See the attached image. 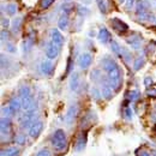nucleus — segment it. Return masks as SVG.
Listing matches in <instances>:
<instances>
[{
    "label": "nucleus",
    "mask_w": 156,
    "mask_h": 156,
    "mask_svg": "<svg viewBox=\"0 0 156 156\" xmlns=\"http://www.w3.org/2000/svg\"><path fill=\"white\" fill-rule=\"evenodd\" d=\"M78 88H79V75L77 72H73L71 75V78H70V89L76 93Z\"/></svg>",
    "instance_id": "11"
},
{
    "label": "nucleus",
    "mask_w": 156,
    "mask_h": 156,
    "mask_svg": "<svg viewBox=\"0 0 156 156\" xmlns=\"http://www.w3.org/2000/svg\"><path fill=\"white\" fill-rule=\"evenodd\" d=\"M10 127H11V120L9 117H2L1 118V135L10 131Z\"/></svg>",
    "instance_id": "17"
},
{
    "label": "nucleus",
    "mask_w": 156,
    "mask_h": 156,
    "mask_svg": "<svg viewBox=\"0 0 156 156\" xmlns=\"http://www.w3.org/2000/svg\"><path fill=\"white\" fill-rule=\"evenodd\" d=\"M119 2H120V4H125V2H126V0H119Z\"/></svg>",
    "instance_id": "45"
},
{
    "label": "nucleus",
    "mask_w": 156,
    "mask_h": 156,
    "mask_svg": "<svg viewBox=\"0 0 156 156\" xmlns=\"http://www.w3.org/2000/svg\"><path fill=\"white\" fill-rule=\"evenodd\" d=\"M98 39L101 43H107V42H109V41H111V34H109V31H108V29H107V28L102 27V28L98 30Z\"/></svg>",
    "instance_id": "9"
},
{
    "label": "nucleus",
    "mask_w": 156,
    "mask_h": 156,
    "mask_svg": "<svg viewBox=\"0 0 156 156\" xmlns=\"http://www.w3.org/2000/svg\"><path fill=\"white\" fill-rule=\"evenodd\" d=\"M148 95L149 96H156V90H149L148 91Z\"/></svg>",
    "instance_id": "43"
},
{
    "label": "nucleus",
    "mask_w": 156,
    "mask_h": 156,
    "mask_svg": "<svg viewBox=\"0 0 156 156\" xmlns=\"http://www.w3.org/2000/svg\"><path fill=\"white\" fill-rule=\"evenodd\" d=\"M107 75H108V79H109L111 87L113 88V90L118 91V90L120 89V87H121V83H122L120 67H119V66L114 67L113 70H111L109 72H107Z\"/></svg>",
    "instance_id": "2"
},
{
    "label": "nucleus",
    "mask_w": 156,
    "mask_h": 156,
    "mask_svg": "<svg viewBox=\"0 0 156 156\" xmlns=\"http://www.w3.org/2000/svg\"><path fill=\"white\" fill-rule=\"evenodd\" d=\"M112 87H111V84H107V83H105L103 85H102V88H101V93H102V98H105L106 100H111L112 96H113V93H112Z\"/></svg>",
    "instance_id": "13"
},
{
    "label": "nucleus",
    "mask_w": 156,
    "mask_h": 156,
    "mask_svg": "<svg viewBox=\"0 0 156 156\" xmlns=\"http://www.w3.org/2000/svg\"><path fill=\"white\" fill-rule=\"evenodd\" d=\"M127 43L133 48V49H138L140 48V39L138 36H132L131 39H127Z\"/></svg>",
    "instance_id": "20"
},
{
    "label": "nucleus",
    "mask_w": 156,
    "mask_h": 156,
    "mask_svg": "<svg viewBox=\"0 0 156 156\" xmlns=\"http://www.w3.org/2000/svg\"><path fill=\"white\" fill-rule=\"evenodd\" d=\"M67 27H69V17L66 16V13H62L58 20L59 30H66Z\"/></svg>",
    "instance_id": "16"
},
{
    "label": "nucleus",
    "mask_w": 156,
    "mask_h": 156,
    "mask_svg": "<svg viewBox=\"0 0 156 156\" xmlns=\"http://www.w3.org/2000/svg\"><path fill=\"white\" fill-rule=\"evenodd\" d=\"M98 6L101 13L106 15L108 11V0H98Z\"/></svg>",
    "instance_id": "21"
},
{
    "label": "nucleus",
    "mask_w": 156,
    "mask_h": 156,
    "mask_svg": "<svg viewBox=\"0 0 156 156\" xmlns=\"http://www.w3.org/2000/svg\"><path fill=\"white\" fill-rule=\"evenodd\" d=\"M33 105H34V98H33L31 95H30V96H28V98H22V108H23L24 111L30 109V108L33 107Z\"/></svg>",
    "instance_id": "18"
},
{
    "label": "nucleus",
    "mask_w": 156,
    "mask_h": 156,
    "mask_svg": "<svg viewBox=\"0 0 156 156\" xmlns=\"http://www.w3.org/2000/svg\"><path fill=\"white\" fill-rule=\"evenodd\" d=\"M9 106H10V108H11L12 113L15 114V113H17L20 108H22V101H20V98H11V101L9 102Z\"/></svg>",
    "instance_id": "14"
},
{
    "label": "nucleus",
    "mask_w": 156,
    "mask_h": 156,
    "mask_svg": "<svg viewBox=\"0 0 156 156\" xmlns=\"http://www.w3.org/2000/svg\"><path fill=\"white\" fill-rule=\"evenodd\" d=\"M17 10H18V6H17V4H15V2H11V4H9V5L6 6V12H7V15H10V16H15L16 12H17Z\"/></svg>",
    "instance_id": "23"
},
{
    "label": "nucleus",
    "mask_w": 156,
    "mask_h": 156,
    "mask_svg": "<svg viewBox=\"0 0 156 156\" xmlns=\"http://www.w3.org/2000/svg\"><path fill=\"white\" fill-rule=\"evenodd\" d=\"M35 156H51V151H49V149L43 148V149L39 150V151L36 153V155H35Z\"/></svg>",
    "instance_id": "36"
},
{
    "label": "nucleus",
    "mask_w": 156,
    "mask_h": 156,
    "mask_svg": "<svg viewBox=\"0 0 156 156\" xmlns=\"http://www.w3.org/2000/svg\"><path fill=\"white\" fill-rule=\"evenodd\" d=\"M139 156H151V155H150L149 153H147V151H142V153H140V155H139Z\"/></svg>",
    "instance_id": "44"
},
{
    "label": "nucleus",
    "mask_w": 156,
    "mask_h": 156,
    "mask_svg": "<svg viewBox=\"0 0 156 156\" xmlns=\"http://www.w3.org/2000/svg\"><path fill=\"white\" fill-rule=\"evenodd\" d=\"M18 95H20V98L30 96V95H31V94H30V88H29L28 85H22L20 88V90H18Z\"/></svg>",
    "instance_id": "22"
},
{
    "label": "nucleus",
    "mask_w": 156,
    "mask_h": 156,
    "mask_svg": "<svg viewBox=\"0 0 156 156\" xmlns=\"http://www.w3.org/2000/svg\"><path fill=\"white\" fill-rule=\"evenodd\" d=\"M1 25H2V28H9L10 20H7V18H5V17H2V18H1Z\"/></svg>",
    "instance_id": "40"
},
{
    "label": "nucleus",
    "mask_w": 156,
    "mask_h": 156,
    "mask_svg": "<svg viewBox=\"0 0 156 156\" xmlns=\"http://www.w3.org/2000/svg\"><path fill=\"white\" fill-rule=\"evenodd\" d=\"M52 145L57 150H64L66 148V133L64 130L58 129L54 131L53 138H52Z\"/></svg>",
    "instance_id": "1"
},
{
    "label": "nucleus",
    "mask_w": 156,
    "mask_h": 156,
    "mask_svg": "<svg viewBox=\"0 0 156 156\" xmlns=\"http://www.w3.org/2000/svg\"><path fill=\"white\" fill-rule=\"evenodd\" d=\"M91 96L95 98V100H100V98L102 96V93L98 90V88H91Z\"/></svg>",
    "instance_id": "32"
},
{
    "label": "nucleus",
    "mask_w": 156,
    "mask_h": 156,
    "mask_svg": "<svg viewBox=\"0 0 156 156\" xmlns=\"http://www.w3.org/2000/svg\"><path fill=\"white\" fill-rule=\"evenodd\" d=\"M90 77H91V79H93L94 82H98V79L101 78V72H100L98 70H94V71H91Z\"/></svg>",
    "instance_id": "34"
},
{
    "label": "nucleus",
    "mask_w": 156,
    "mask_h": 156,
    "mask_svg": "<svg viewBox=\"0 0 156 156\" xmlns=\"http://www.w3.org/2000/svg\"><path fill=\"white\" fill-rule=\"evenodd\" d=\"M109 43H111V51H112L115 55L121 58V49H122V48L119 46V43H118L117 41H114V40H111Z\"/></svg>",
    "instance_id": "19"
},
{
    "label": "nucleus",
    "mask_w": 156,
    "mask_h": 156,
    "mask_svg": "<svg viewBox=\"0 0 156 156\" xmlns=\"http://www.w3.org/2000/svg\"><path fill=\"white\" fill-rule=\"evenodd\" d=\"M91 62H93V55L90 53H88V52L82 53L79 55V58H78V65H79V67L82 70L88 69L91 65Z\"/></svg>",
    "instance_id": "3"
},
{
    "label": "nucleus",
    "mask_w": 156,
    "mask_h": 156,
    "mask_svg": "<svg viewBox=\"0 0 156 156\" xmlns=\"http://www.w3.org/2000/svg\"><path fill=\"white\" fill-rule=\"evenodd\" d=\"M25 142H27V137H25V135H23V133H18L17 136L15 137V143H17L20 145H23Z\"/></svg>",
    "instance_id": "29"
},
{
    "label": "nucleus",
    "mask_w": 156,
    "mask_h": 156,
    "mask_svg": "<svg viewBox=\"0 0 156 156\" xmlns=\"http://www.w3.org/2000/svg\"><path fill=\"white\" fill-rule=\"evenodd\" d=\"M43 130V122L42 121H35L30 127H29V136L31 138H37L40 133Z\"/></svg>",
    "instance_id": "5"
},
{
    "label": "nucleus",
    "mask_w": 156,
    "mask_h": 156,
    "mask_svg": "<svg viewBox=\"0 0 156 156\" xmlns=\"http://www.w3.org/2000/svg\"><path fill=\"white\" fill-rule=\"evenodd\" d=\"M72 67H73V62H72V59L69 58L67 59V67H66V75H69L71 71H72Z\"/></svg>",
    "instance_id": "37"
},
{
    "label": "nucleus",
    "mask_w": 156,
    "mask_h": 156,
    "mask_svg": "<svg viewBox=\"0 0 156 156\" xmlns=\"http://www.w3.org/2000/svg\"><path fill=\"white\" fill-rule=\"evenodd\" d=\"M20 149L17 147H9L1 150V156H18Z\"/></svg>",
    "instance_id": "15"
},
{
    "label": "nucleus",
    "mask_w": 156,
    "mask_h": 156,
    "mask_svg": "<svg viewBox=\"0 0 156 156\" xmlns=\"http://www.w3.org/2000/svg\"><path fill=\"white\" fill-rule=\"evenodd\" d=\"M135 9H136V13H140V12H144V11H147V6H145L144 1H140V0L136 1Z\"/></svg>",
    "instance_id": "25"
},
{
    "label": "nucleus",
    "mask_w": 156,
    "mask_h": 156,
    "mask_svg": "<svg viewBox=\"0 0 156 156\" xmlns=\"http://www.w3.org/2000/svg\"><path fill=\"white\" fill-rule=\"evenodd\" d=\"M112 24H113V27H114L117 30H119L120 33H124V31H127V30H129V25H127L125 22L119 20V18H113V20H112Z\"/></svg>",
    "instance_id": "10"
},
{
    "label": "nucleus",
    "mask_w": 156,
    "mask_h": 156,
    "mask_svg": "<svg viewBox=\"0 0 156 156\" xmlns=\"http://www.w3.org/2000/svg\"><path fill=\"white\" fill-rule=\"evenodd\" d=\"M1 113H2V117H10V115L13 114L9 105H7V106H4V107L1 108Z\"/></svg>",
    "instance_id": "31"
},
{
    "label": "nucleus",
    "mask_w": 156,
    "mask_h": 156,
    "mask_svg": "<svg viewBox=\"0 0 156 156\" xmlns=\"http://www.w3.org/2000/svg\"><path fill=\"white\" fill-rule=\"evenodd\" d=\"M124 115H125V118H126L127 120H131V119H132V117H133V112H132L131 107H126V108H125V111H124Z\"/></svg>",
    "instance_id": "33"
},
{
    "label": "nucleus",
    "mask_w": 156,
    "mask_h": 156,
    "mask_svg": "<svg viewBox=\"0 0 156 156\" xmlns=\"http://www.w3.org/2000/svg\"><path fill=\"white\" fill-rule=\"evenodd\" d=\"M151 82H153V79L150 77H145L144 78V84L147 85V87H149L150 84H151Z\"/></svg>",
    "instance_id": "42"
},
{
    "label": "nucleus",
    "mask_w": 156,
    "mask_h": 156,
    "mask_svg": "<svg viewBox=\"0 0 156 156\" xmlns=\"http://www.w3.org/2000/svg\"><path fill=\"white\" fill-rule=\"evenodd\" d=\"M7 34H9V33H7V31H5V29H2V30H1V41H2V42L5 41V39H7V37H9V35H7Z\"/></svg>",
    "instance_id": "41"
},
{
    "label": "nucleus",
    "mask_w": 156,
    "mask_h": 156,
    "mask_svg": "<svg viewBox=\"0 0 156 156\" xmlns=\"http://www.w3.org/2000/svg\"><path fill=\"white\" fill-rule=\"evenodd\" d=\"M125 4H126V9L130 10V9H132L136 5V0H126Z\"/></svg>",
    "instance_id": "39"
},
{
    "label": "nucleus",
    "mask_w": 156,
    "mask_h": 156,
    "mask_svg": "<svg viewBox=\"0 0 156 156\" xmlns=\"http://www.w3.org/2000/svg\"><path fill=\"white\" fill-rule=\"evenodd\" d=\"M59 55V47L57 44H54L53 42L48 43L46 47V57L51 60L55 59Z\"/></svg>",
    "instance_id": "7"
},
{
    "label": "nucleus",
    "mask_w": 156,
    "mask_h": 156,
    "mask_svg": "<svg viewBox=\"0 0 156 156\" xmlns=\"http://www.w3.org/2000/svg\"><path fill=\"white\" fill-rule=\"evenodd\" d=\"M6 51H7L9 53H16V47H15L12 43L7 42V43H6Z\"/></svg>",
    "instance_id": "38"
},
{
    "label": "nucleus",
    "mask_w": 156,
    "mask_h": 156,
    "mask_svg": "<svg viewBox=\"0 0 156 156\" xmlns=\"http://www.w3.org/2000/svg\"><path fill=\"white\" fill-rule=\"evenodd\" d=\"M121 58L125 59V61H126V62H131V60H132V55H131V53H130L127 49L122 48V49H121Z\"/></svg>",
    "instance_id": "27"
},
{
    "label": "nucleus",
    "mask_w": 156,
    "mask_h": 156,
    "mask_svg": "<svg viewBox=\"0 0 156 156\" xmlns=\"http://www.w3.org/2000/svg\"><path fill=\"white\" fill-rule=\"evenodd\" d=\"M51 37H52V42L54 44H57L59 48L64 44V36H62V34L59 31L58 29H53L51 31Z\"/></svg>",
    "instance_id": "8"
},
{
    "label": "nucleus",
    "mask_w": 156,
    "mask_h": 156,
    "mask_svg": "<svg viewBox=\"0 0 156 156\" xmlns=\"http://www.w3.org/2000/svg\"><path fill=\"white\" fill-rule=\"evenodd\" d=\"M53 70H54V66H53L51 59L43 60V61L41 62V65H40V71H41V73L44 75V76H51L52 72H53Z\"/></svg>",
    "instance_id": "6"
},
{
    "label": "nucleus",
    "mask_w": 156,
    "mask_h": 156,
    "mask_svg": "<svg viewBox=\"0 0 156 156\" xmlns=\"http://www.w3.org/2000/svg\"><path fill=\"white\" fill-rule=\"evenodd\" d=\"M89 9L87 7V6H84V5H78L77 6V13L79 16H87V15H89Z\"/></svg>",
    "instance_id": "26"
},
{
    "label": "nucleus",
    "mask_w": 156,
    "mask_h": 156,
    "mask_svg": "<svg viewBox=\"0 0 156 156\" xmlns=\"http://www.w3.org/2000/svg\"><path fill=\"white\" fill-rule=\"evenodd\" d=\"M54 1H55V0H42L41 7H42V9H48L49 6H52V5L54 4Z\"/></svg>",
    "instance_id": "35"
},
{
    "label": "nucleus",
    "mask_w": 156,
    "mask_h": 156,
    "mask_svg": "<svg viewBox=\"0 0 156 156\" xmlns=\"http://www.w3.org/2000/svg\"><path fill=\"white\" fill-rule=\"evenodd\" d=\"M139 96H140V93L138 90H131L129 93V100L130 101H136V100L139 98Z\"/></svg>",
    "instance_id": "30"
},
{
    "label": "nucleus",
    "mask_w": 156,
    "mask_h": 156,
    "mask_svg": "<svg viewBox=\"0 0 156 156\" xmlns=\"http://www.w3.org/2000/svg\"><path fill=\"white\" fill-rule=\"evenodd\" d=\"M77 112H78L77 105L73 103V105H71V106L69 107V109H67V112H66V114H65V121H66L67 125H71V124L73 122L75 118L77 115Z\"/></svg>",
    "instance_id": "4"
},
{
    "label": "nucleus",
    "mask_w": 156,
    "mask_h": 156,
    "mask_svg": "<svg viewBox=\"0 0 156 156\" xmlns=\"http://www.w3.org/2000/svg\"><path fill=\"white\" fill-rule=\"evenodd\" d=\"M20 22H22V17H17V18H15V20H13V23H12V30L15 33H18L20 31Z\"/></svg>",
    "instance_id": "28"
},
{
    "label": "nucleus",
    "mask_w": 156,
    "mask_h": 156,
    "mask_svg": "<svg viewBox=\"0 0 156 156\" xmlns=\"http://www.w3.org/2000/svg\"><path fill=\"white\" fill-rule=\"evenodd\" d=\"M144 62H145V60H144V58H143V57H138V58L135 60V62H133V70H135V71L140 70V69L143 67Z\"/></svg>",
    "instance_id": "24"
},
{
    "label": "nucleus",
    "mask_w": 156,
    "mask_h": 156,
    "mask_svg": "<svg viewBox=\"0 0 156 156\" xmlns=\"http://www.w3.org/2000/svg\"><path fill=\"white\" fill-rule=\"evenodd\" d=\"M85 144H87V133H80L79 137L77 138V142H76V150L77 151H82L84 148H85Z\"/></svg>",
    "instance_id": "12"
}]
</instances>
